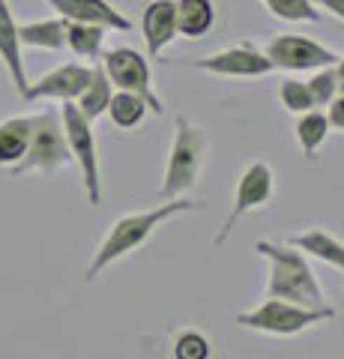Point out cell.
I'll list each match as a JSON object with an SVG mask.
<instances>
[{
  "label": "cell",
  "mask_w": 344,
  "mask_h": 359,
  "mask_svg": "<svg viewBox=\"0 0 344 359\" xmlns=\"http://www.w3.org/2000/svg\"><path fill=\"white\" fill-rule=\"evenodd\" d=\"M279 99H282V105H284L287 111H294V114H303V111H312V108H315L312 90H308V84L296 81V78H287V81H282Z\"/></svg>",
  "instance_id": "cell-24"
},
{
  "label": "cell",
  "mask_w": 344,
  "mask_h": 359,
  "mask_svg": "<svg viewBox=\"0 0 344 359\" xmlns=\"http://www.w3.org/2000/svg\"><path fill=\"white\" fill-rule=\"evenodd\" d=\"M336 72H338V81H344V57L338 60V69H336Z\"/></svg>",
  "instance_id": "cell-29"
},
{
  "label": "cell",
  "mask_w": 344,
  "mask_h": 359,
  "mask_svg": "<svg viewBox=\"0 0 344 359\" xmlns=\"http://www.w3.org/2000/svg\"><path fill=\"white\" fill-rule=\"evenodd\" d=\"M312 4H317V6H324V9H329L332 15H338V18H344V0H312Z\"/></svg>",
  "instance_id": "cell-28"
},
{
  "label": "cell",
  "mask_w": 344,
  "mask_h": 359,
  "mask_svg": "<svg viewBox=\"0 0 344 359\" xmlns=\"http://www.w3.org/2000/svg\"><path fill=\"white\" fill-rule=\"evenodd\" d=\"M273 189H275V174H273V168L266 165V162H252V165L246 168V171H242L240 183H237L234 207H231L225 224H221V231L216 233V240H213L216 249H219V245L231 237L234 224H237L242 216H246V212L263 207L266 201L273 198Z\"/></svg>",
  "instance_id": "cell-7"
},
{
  "label": "cell",
  "mask_w": 344,
  "mask_h": 359,
  "mask_svg": "<svg viewBox=\"0 0 344 359\" xmlns=\"http://www.w3.org/2000/svg\"><path fill=\"white\" fill-rule=\"evenodd\" d=\"M63 132H66V144H69L72 156L81 165L87 198H90L93 207H99L102 189H99V162H96V144H93L90 120L81 114L78 105H72V99H66V105H63Z\"/></svg>",
  "instance_id": "cell-6"
},
{
  "label": "cell",
  "mask_w": 344,
  "mask_h": 359,
  "mask_svg": "<svg viewBox=\"0 0 344 359\" xmlns=\"http://www.w3.org/2000/svg\"><path fill=\"white\" fill-rule=\"evenodd\" d=\"M332 318H336V309H329V306L305 309V306H296V302L270 297L258 309L237 314V323L246 330H258L270 335H296L308 327H315V323H326Z\"/></svg>",
  "instance_id": "cell-4"
},
{
  "label": "cell",
  "mask_w": 344,
  "mask_h": 359,
  "mask_svg": "<svg viewBox=\"0 0 344 359\" xmlns=\"http://www.w3.org/2000/svg\"><path fill=\"white\" fill-rule=\"evenodd\" d=\"M18 42L39 45V48H63L66 21L51 18V21H39V25H25V27H18Z\"/></svg>",
  "instance_id": "cell-22"
},
{
  "label": "cell",
  "mask_w": 344,
  "mask_h": 359,
  "mask_svg": "<svg viewBox=\"0 0 344 359\" xmlns=\"http://www.w3.org/2000/svg\"><path fill=\"white\" fill-rule=\"evenodd\" d=\"M338 90L341 93H336L329 99V114H326L332 129H344V84H338Z\"/></svg>",
  "instance_id": "cell-27"
},
{
  "label": "cell",
  "mask_w": 344,
  "mask_h": 359,
  "mask_svg": "<svg viewBox=\"0 0 344 359\" xmlns=\"http://www.w3.org/2000/svg\"><path fill=\"white\" fill-rule=\"evenodd\" d=\"M261 4L282 21H320L312 0H261Z\"/></svg>",
  "instance_id": "cell-23"
},
{
  "label": "cell",
  "mask_w": 344,
  "mask_h": 359,
  "mask_svg": "<svg viewBox=\"0 0 344 359\" xmlns=\"http://www.w3.org/2000/svg\"><path fill=\"white\" fill-rule=\"evenodd\" d=\"M105 75L114 81L120 90H129V93H138L150 111L162 114L165 105L162 99L153 93L150 87V63L141 57L135 48H114L105 54Z\"/></svg>",
  "instance_id": "cell-8"
},
{
  "label": "cell",
  "mask_w": 344,
  "mask_h": 359,
  "mask_svg": "<svg viewBox=\"0 0 344 359\" xmlns=\"http://www.w3.org/2000/svg\"><path fill=\"white\" fill-rule=\"evenodd\" d=\"M72 159V150L63 138V129L57 123V114H42L33 117V129H30V141L27 150L21 156V162L15 165V171H57L60 165Z\"/></svg>",
  "instance_id": "cell-5"
},
{
  "label": "cell",
  "mask_w": 344,
  "mask_h": 359,
  "mask_svg": "<svg viewBox=\"0 0 344 359\" xmlns=\"http://www.w3.org/2000/svg\"><path fill=\"white\" fill-rule=\"evenodd\" d=\"M90 75H93V69H87V66L66 63V66H60V69L48 72L39 84L27 87L21 96H25V99L54 96V99H63V102H66V99H78V96H81V90L90 84Z\"/></svg>",
  "instance_id": "cell-11"
},
{
  "label": "cell",
  "mask_w": 344,
  "mask_h": 359,
  "mask_svg": "<svg viewBox=\"0 0 344 359\" xmlns=\"http://www.w3.org/2000/svg\"><path fill=\"white\" fill-rule=\"evenodd\" d=\"M141 30H144V39H147L150 57L156 60L165 45L177 36V0H153L144 9Z\"/></svg>",
  "instance_id": "cell-12"
},
{
  "label": "cell",
  "mask_w": 344,
  "mask_h": 359,
  "mask_svg": "<svg viewBox=\"0 0 344 359\" xmlns=\"http://www.w3.org/2000/svg\"><path fill=\"white\" fill-rule=\"evenodd\" d=\"M108 102H111V81L105 75V66H96L90 75V84L78 96V111L87 120H96L102 111H108Z\"/></svg>",
  "instance_id": "cell-18"
},
{
  "label": "cell",
  "mask_w": 344,
  "mask_h": 359,
  "mask_svg": "<svg viewBox=\"0 0 344 359\" xmlns=\"http://www.w3.org/2000/svg\"><path fill=\"white\" fill-rule=\"evenodd\" d=\"M338 72L332 69V66H320L317 75L308 81V90H312L315 96V105H329V99L338 93Z\"/></svg>",
  "instance_id": "cell-25"
},
{
  "label": "cell",
  "mask_w": 344,
  "mask_h": 359,
  "mask_svg": "<svg viewBox=\"0 0 344 359\" xmlns=\"http://www.w3.org/2000/svg\"><path fill=\"white\" fill-rule=\"evenodd\" d=\"M287 243H291L294 249H299V252L317 257V261H326V264H332V266L344 269V243L336 240V237H332V233H326V231L312 228V231H305V233H294V237L287 240Z\"/></svg>",
  "instance_id": "cell-15"
},
{
  "label": "cell",
  "mask_w": 344,
  "mask_h": 359,
  "mask_svg": "<svg viewBox=\"0 0 344 359\" xmlns=\"http://www.w3.org/2000/svg\"><path fill=\"white\" fill-rule=\"evenodd\" d=\"M174 356L177 359H207L209 356V341L201 332L186 330L183 335H177L174 341Z\"/></svg>",
  "instance_id": "cell-26"
},
{
  "label": "cell",
  "mask_w": 344,
  "mask_h": 359,
  "mask_svg": "<svg viewBox=\"0 0 344 359\" xmlns=\"http://www.w3.org/2000/svg\"><path fill=\"white\" fill-rule=\"evenodd\" d=\"M174 129L177 132L168 153V168H165V183L159 186V195L165 201L188 192L198 183V177H201V168L207 159V135L201 126H195L186 117H177Z\"/></svg>",
  "instance_id": "cell-3"
},
{
  "label": "cell",
  "mask_w": 344,
  "mask_h": 359,
  "mask_svg": "<svg viewBox=\"0 0 344 359\" xmlns=\"http://www.w3.org/2000/svg\"><path fill=\"white\" fill-rule=\"evenodd\" d=\"M326 132H329V120L326 114H320V111H303L296 120V141L299 147H303V156L305 159H315L317 147L326 141Z\"/></svg>",
  "instance_id": "cell-19"
},
{
  "label": "cell",
  "mask_w": 344,
  "mask_h": 359,
  "mask_svg": "<svg viewBox=\"0 0 344 359\" xmlns=\"http://www.w3.org/2000/svg\"><path fill=\"white\" fill-rule=\"evenodd\" d=\"M108 111H111V120H114L120 129H135L150 108H147V102H144V99H141L138 93L120 90V93L111 96Z\"/></svg>",
  "instance_id": "cell-20"
},
{
  "label": "cell",
  "mask_w": 344,
  "mask_h": 359,
  "mask_svg": "<svg viewBox=\"0 0 344 359\" xmlns=\"http://www.w3.org/2000/svg\"><path fill=\"white\" fill-rule=\"evenodd\" d=\"M254 252L263 255L266 261H270L266 297H279V299L296 302V306H305V309L326 306L315 269L308 266L303 252L294 249L291 243L279 245V243H270V240H258L254 243Z\"/></svg>",
  "instance_id": "cell-1"
},
{
  "label": "cell",
  "mask_w": 344,
  "mask_h": 359,
  "mask_svg": "<svg viewBox=\"0 0 344 359\" xmlns=\"http://www.w3.org/2000/svg\"><path fill=\"white\" fill-rule=\"evenodd\" d=\"M266 57L273 60L275 69H320V66H336L341 57L336 51H329L326 45H320L308 36H294V33H284V36H275L266 45Z\"/></svg>",
  "instance_id": "cell-9"
},
{
  "label": "cell",
  "mask_w": 344,
  "mask_h": 359,
  "mask_svg": "<svg viewBox=\"0 0 344 359\" xmlns=\"http://www.w3.org/2000/svg\"><path fill=\"white\" fill-rule=\"evenodd\" d=\"M105 39L102 25H87V21H66V42L72 45L75 54L81 57H96Z\"/></svg>",
  "instance_id": "cell-21"
},
{
  "label": "cell",
  "mask_w": 344,
  "mask_h": 359,
  "mask_svg": "<svg viewBox=\"0 0 344 359\" xmlns=\"http://www.w3.org/2000/svg\"><path fill=\"white\" fill-rule=\"evenodd\" d=\"M30 129H33L30 117H15L0 126V165L18 162L21 156H25L27 141H30Z\"/></svg>",
  "instance_id": "cell-17"
},
{
  "label": "cell",
  "mask_w": 344,
  "mask_h": 359,
  "mask_svg": "<svg viewBox=\"0 0 344 359\" xmlns=\"http://www.w3.org/2000/svg\"><path fill=\"white\" fill-rule=\"evenodd\" d=\"M198 204H192V201H183V198H171L165 201V204H159L156 210H147V212H132V216H123L114 228H111V233L105 237V243L99 245V252L93 257V264L87 266L84 273V282H93V278L102 273L105 266H111L114 261H120L123 255L141 249L144 243L150 240V233L159 228L162 222H168L174 216H180V212H188L195 210Z\"/></svg>",
  "instance_id": "cell-2"
},
{
  "label": "cell",
  "mask_w": 344,
  "mask_h": 359,
  "mask_svg": "<svg viewBox=\"0 0 344 359\" xmlns=\"http://www.w3.org/2000/svg\"><path fill=\"white\" fill-rule=\"evenodd\" d=\"M18 27L13 15H9V6L6 0H0V57L6 60L9 72H13V81L15 87L25 93L27 90V78H25V69H21V51H18Z\"/></svg>",
  "instance_id": "cell-16"
},
{
  "label": "cell",
  "mask_w": 344,
  "mask_h": 359,
  "mask_svg": "<svg viewBox=\"0 0 344 359\" xmlns=\"http://www.w3.org/2000/svg\"><path fill=\"white\" fill-rule=\"evenodd\" d=\"M195 69L201 72H213V75H234V78H261V75H270L275 66L273 60L261 54L258 48L252 45H237V48H225L213 54V57H204V60H195L192 63Z\"/></svg>",
  "instance_id": "cell-10"
},
{
  "label": "cell",
  "mask_w": 344,
  "mask_h": 359,
  "mask_svg": "<svg viewBox=\"0 0 344 359\" xmlns=\"http://www.w3.org/2000/svg\"><path fill=\"white\" fill-rule=\"evenodd\" d=\"M216 25L213 0H177V33L188 39H198L209 33Z\"/></svg>",
  "instance_id": "cell-14"
},
{
  "label": "cell",
  "mask_w": 344,
  "mask_h": 359,
  "mask_svg": "<svg viewBox=\"0 0 344 359\" xmlns=\"http://www.w3.org/2000/svg\"><path fill=\"white\" fill-rule=\"evenodd\" d=\"M48 4L69 21H87V25H102L111 30L132 27V21L123 13H117L111 4H105V0H48Z\"/></svg>",
  "instance_id": "cell-13"
}]
</instances>
